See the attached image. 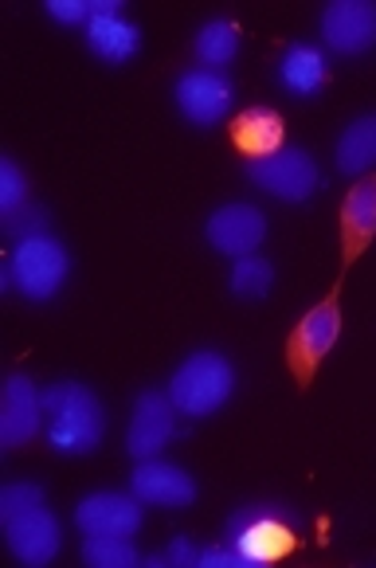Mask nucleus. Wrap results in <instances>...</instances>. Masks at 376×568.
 Returning <instances> with one entry per match:
<instances>
[{"instance_id": "19", "label": "nucleus", "mask_w": 376, "mask_h": 568, "mask_svg": "<svg viewBox=\"0 0 376 568\" xmlns=\"http://www.w3.org/2000/svg\"><path fill=\"white\" fill-rule=\"evenodd\" d=\"M376 165V114H360L345 125L337 142V169L349 176H360Z\"/></svg>"}, {"instance_id": "2", "label": "nucleus", "mask_w": 376, "mask_h": 568, "mask_svg": "<svg viewBox=\"0 0 376 568\" xmlns=\"http://www.w3.org/2000/svg\"><path fill=\"white\" fill-rule=\"evenodd\" d=\"M302 518L291 506H275V501H255L243 506L240 514H232L227 521V541L240 549L243 565H271L283 560L286 552L298 545Z\"/></svg>"}, {"instance_id": "25", "label": "nucleus", "mask_w": 376, "mask_h": 568, "mask_svg": "<svg viewBox=\"0 0 376 568\" xmlns=\"http://www.w3.org/2000/svg\"><path fill=\"white\" fill-rule=\"evenodd\" d=\"M4 232L12 235V240H28V235H43L48 232V212L40 209V204L28 201L20 212H12V216H4Z\"/></svg>"}, {"instance_id": "6", "label": "nucleus", "mask_w": 376, "mask_h": 568, "mask_svg": "<svg viewBox=\"0 0 376 568\" xmlns=\"http://www.w3.org/2000/svg\"><path fill=\"white\" fill-rule=\"evenodd\" d=\"M337 334H342V310H337V294H329L326 302H318V306L294 326L291 342H286V361H291L298 385L314 381L322 357L334 349Z\"/></svg>"}, {"instance_id": "17", "label": "nucleus", "mask_w": 376, "mask_h": 568, "mask_svg": "<svg viewBox=\"0 0 376 568\" xmlns=\"http://www.w3.org/2000/svg\"><path fill=\"white\" fill-rule=\"evenodd\" d=\"M283 134H286L283 118H278V110H271V106L243 110V114L235 118V125H232L235 150L247 153L251 161L271 158V153L283 150Z\"/></svg>"}, {"instance_id": "13", "label": "nucleus", "mask_w": 376, "mask_h": 568, "mask_svg": "<svg viewBox=\"0 0 376 568\" xmlns=\"http://www.w3.org/2000/svg\"><path fill=\"white\" fill-rule=\"evenodd\" d=\"M204 232H209V243L220 255L243 260V255H255V247L267 235V216L255 204H224L209 216Z\"/></svg>"}, {"instance_id": "18", "label": "nucleus", "mask_w": 376, "mask_h": 568, "mask_svg": "<svg viewBox=\"0 0 376 568\" xmlns=\"http://www.w3.org/2000/svg\"><path fill=\"white\" fill-rule=\"evenodd\" d=\"M87 48L106 63H125L142 48V32L125 17H91L87 24Z\"/></svg>"}, {"instance_id": "22", "label": "nucleus", "mask_w": 376, "mask_h": 568, "mask_svg": "<svg viewBox=\"0 0 376 568\" xmlns=\"http://www.w3.org/2000/svg\"><path fill=\"white\" fill-rule=\"evenodd\" d=\"M83 560L91 568H134L142 565L134 537H83Z\"/></svg>"}, {"instance_id": "12", "label": "nucleus", "mask_w": 376, "mask_h": 568, "mask_svg": "<svg viewBox=\"0 0 376 568\" xmlns=\"http://www.w3.org/2000/svg\"><path fill=\"white\" fill-rule=\"evenodd\" d=\"M43 427V393L28 381L24 373H12L4 381V400H0V447L28 444Z\"/></svg>"}, {"instance_id": "5", "label": "nucleus", "mask_w": 376, "mask_h": 568, "mask_svg": "<svg viewBox=\"0 0 376 568\" xmlns=\"http://www.w3.org/2000/svg\"><path fill=\"white\" fill-rule=\"evenodd\" d=\"M247 176H251V184H260L263 193L278 196V201H286V204L309 201L322 181L314 158H309L306 150H298V145H283V150L271 153V158L247 161Z\"/></svg>"}, {"instance_id": "7", "label": "nucleus", "mask_w": 376, "mask_h": 568, "mask_svg": "<svg viewBox=\"0 0 376 568\" xmlns=\"http://www.w3.org/2000/svg\"><path fill=\"white\" fill-rule=\"evenodd\" d=\"M4 521V537H9V549L17 560L24 565L40 568L51 565L63 549V526L59 518L48 510V506H32L24 514H12V518H0Z\"/></svg>"}, {"instance_id": "20", "label": "nucleus", "mask_w": 376, "mask_h": 568, "mask_svg": "<svg viewBox=\"0 0 376 568\" xmlns=\"http://www.w3.org/2000/svg\"><path fill=\"white\" fill-rule=\"evenodd\" d=\"M193 51L209 71L227 68L235 59V51H240V28H235L232 20H209V24L196 32Z\"/></svg>"}, {"instance_id": "24", "label": "nucleus", "mask_w": 376, "mask_h": 568, "mask_svg": "<svg viewBox=\"0 0 376 568\" xmlns=\"http://www.w3.org/2000/svg\"><path fill=\"white\" fill-rule=\"evenodd\" d=\"M32 506H43V490L35 483H12L0 490V518H12V514H24Z\"/></svg>"}, {"instance_id": "3", "label": "nucleus", "mask_w": 376, "mask_h": 568, "mask_svg": "<svg viewBox=\"0 0 376 568\" xmlns=\"http://www.w3.org/2000/svg\"><path fill=\"white\" fill-rule=\"evenodd\" d=\"M235 393V368L224 353L216 349H196L176 365L173 381H169V400L181 416H212L227 404Z\"/></svg>"}, {"instance_id": "21", "label": "nucleus", "mask_w": 376, "mask_h": 568, "mask_svg": "<svg viewBox=\"0 0 376 568\" xmlns=\"http://www.w3.org/2000/svg\"><path fill=\"white\" fill-rule=\"evenodd\" d=\"M227 283H232L235 298H247V302L267 298L271 286H275V267L267 260H260V255H243V260H235Z\"/></svg>"}, {"instance_id": "16", "label": "nucleus", "mask_w": 376, "mask_h": 568, "mask_svg": "<svg viewBox=\"0 0 376 568\" xmlns=\"http://www.w3.org/2000/svg\"><path fill=\"white\" fill-rule=\"evenodd\" d=\"M329 79V63L326 51L314 48V43H294L283 51L278 59V83L294 94V99H314V94L326 87Z\"/></svg>"}, {"instance_id": "9", "label": "nucleus", "mask_w": 376, "mask_h": 568, "mask_svg": "<svg viewBox=\"0 0 376 568\" xmlns=\"http://www.w3.org/2000/svg\"><path fill=\"white\" fill-rule=\"evenodd\" d=\"M75 526L83 537H134L142 529V501L118 490L87 494L75 506Z\"/></svg>"}, {"instance_id": "8", "label": "nucleus", "mask_w": 376, "mask_h": 568, "mask_svg": "<svg viewBox=\"0 0 376 568\" xmlns=\"http://www.w3.org/2000/svg\"><path fill=\"white\" fill-rule=\"evenodd\" d=\"M176 416L181 412L173 408L169 393H142L134 400V416H130V427H125V452L142 459H157L161 447L173 444L176 435Z\"/></svg>"}, {"instance_id": "10", "label": "nucleus", "mask_w": 376, "mask_h": 568, "mask_svg": "<svg viewBox=\"0 0 376 568\" xmlns=\"http://www.w3.org/2000/svg\"><path fill=\"white\" fill-rule=\"evenodd\" d=\"M176 110L193 125H216L220 118L232 110V83H227L224 71H209V68H193L176 79Z\"/></svg>"}, {"instance_id": "11", "label": "nucleus", "mask_w": 376, "mask_h": 568, "mask_svg": "<svg viewBox=\"0 0 376 568\" xmlns=\"http://www.w3.org/2000/svg\"><path fill=\"white\" fill-rule=\"evenodd\" d=\"M322 40L337 55H365L376 43V4L373 0H334V4H326Z\"/></svg>"}, {"instance_id": "23", "label": "nucleus", "mask_w": 376, "mask_h": 568, "mask_svg": "<svg viewBox=\"0 0 376 568\" xmlns=\"http://www.w3.org/2000/svg\"><path fill=\"white\" fill-rule=\"evenodd\" d=\"M28 204V181L12 158H0V216H12Z\"/></svg>"}, {"instance_id": "4", "label": "nucleus", "mask_w": 376, "mask_h": 568, "mask_svg": "<svg viewBox=\"0 0 376 568\" xmlns=\"http://www.w3.org/2000/svg\"><path fill=\"white\" fill-rule=\"evenodd\" d=\"M71 275V255L55 235H28L17 243L9 267H4V283L17 286L24 298L48 302L59 294V286Z\"/></svg>"}, {"instance_id": "28", "label": "nucleus", "mask_w": 376, "mask_h": 568, "mask_svg": "<svg viewBox=\"0 0 376 568\" xmlns=\"http://www.w3.org/2000/svg\"><path fill=\"white\" fill-rule=\"evenodd\" d=\"M196 565L201 568H247L232 541H224V545L216 541V545H209V549H201V560H196Z\"/></svg>"}, {"instance_id": "26", "label": "nucleus", "mask_w": 376, "mask_h": 568, "mask_svg": "<svg viewBox=\"0 0 376 568\" xmlns=\"http://www.w3.org/2000/svg\"><path fill=\"white\" fill-rule=\"evenodd\" d=\"M196 560H201V549H196L189 537H173L161 557H150V565L153 568H193Z\"/></svg>"}, {"instance_id": "1", "label": "nucleus", "mask_w": 376, "mask_h": 568, "mask_svg": "<svg viewBox=\"0 0 376 568\" xmlns=\"http://www.w3.org/2000/svg\"><path fill=\"white\" fill-rule=\"evenodd\" d=\"M43 427L59 455H91L106 435V412L87 385L59 381L43 393Z\"/></svg>"}, {"instance_id": "27", "label": "nucleus", "mask_w": 376, "mask_h": 568, "mask_svg": "<svg viewBox=\"0 0 376 568\" xmlns=\"http://www.w3.org/2000/svg\"><path fill=\"white\" fill-rule=\"evenodd\" d=\"M48 12L59 20V24H91L94 9H91V0H48Z\"/></svg>"}, {"instance_id": "14", "label": "nucleus", "mask_w": 376, "mask_h": 568, "mask_svg": "<svg viewBox=\"0 0 376 568\" xmlns=\"http://www.w3.org/2000/svg\"><path fill=\"white\" fill-rule=\"evenodd\" d=\"M130 494L142 506H165V510H181L196 498L193 475H184L176 463L165 459H142L130 475Z\"/></svg>"}, {"instance_id": "15", "label": "nucleus", "mask_w": 376, "mask_h": 568, "mask_svg": "<svg viewBox=\"0 0 376 568\" xmlns=\"http://www.w3.org/2000/svg\"><path fill=\"white\" fill-rule=\"evenodd\" d=\"M376 235V176H360L342 209V247L345 263H353Z\"/></svg>"}]
</instances>
